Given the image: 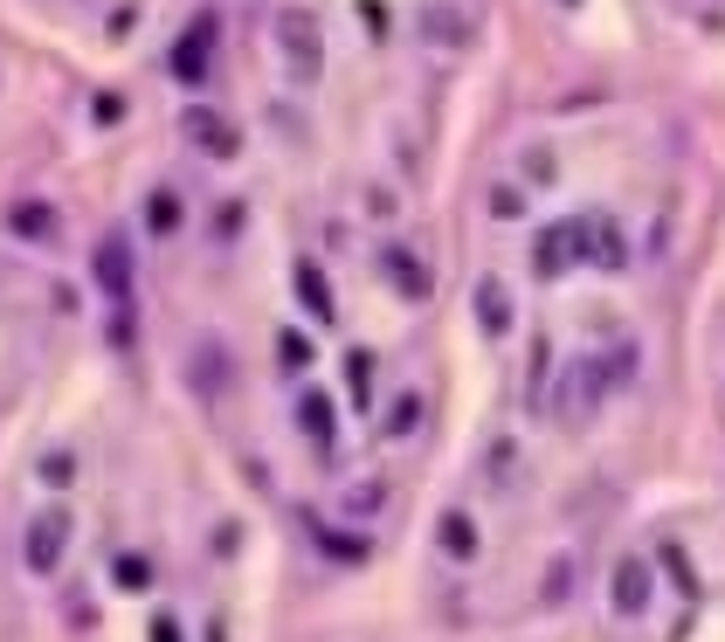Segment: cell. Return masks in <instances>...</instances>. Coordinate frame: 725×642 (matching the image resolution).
Returning <instances> with one entry per match:
<instances>
[{"mask_svg":"<svg viewBox=\"0 0 725 642\" xmlns=\"http://www.w3.org/2000/svg\"><path fill=\"white\" fill-rule=\"evenodd\" d=\"M277 42H283V56H291L297 76H318V21H311L304 8H283L277 14Z\"/></svg>","mask_w":725,"mask_h":642,"instance_id":"1","label":"cell"},{"mask_svg":"<svg viewBox=\"0 0 725 642\" xmlns=\"http://www.w3.org/2000/svg\"><path fill=\"white\" fill-rule=\"evenodd\" d=\"M97 263H104V291H111V297H125V284H132V276H125V270H132V263H125V236H104Z\"/></svg>","mask_w":725,"mask_h":642,"instance_id":"2","label":"cell"},{"mask_svg":"<svg viewBox=\"0 0 725 642\" xmlns=\"http://www.w3.org/2000/svg\"><path fill=\"white\" fill-rule=\"evenodd\" d=\"M642 595H650V580H642V559H621V574H615V608H621V614H636Z\"/></svg>","mask_w":725,"mask_h":642,"instance_id":"3","label":"cell"},{"mask_svg":"<svg viewBox=\"0 0 725 642\" xmlns=\"http://www.w3.org/2000/svg\"><path fill=\"white\" fill-rule=\"evenodd\" d=\"M477 304H484V325H490V331H505V325H511V304H505V291L490 284V276L477 284Z\"/></svg>","mask_w":725,"mask_h":642,"instance_id":"4","label":"cell"},{"mask_svg":"<svg viewBox=\"0 0 725 642\" xmlns=\"http://www.w3.org/2000/svg\"><path fill=\"white\" fill-rule=\"evenodd\" d=\"M443 546H450V559H470L477 546H470V519H463V511H450L443 519Z\"/></svg>","mask_w":725,"mask_h":642,"instance_id":"5","label":"cell"},{"mask_svg":"<svg viewBox=\"0 0 725 642\" xmlns=\"http://www.w3.org/2000/svg\"><path fill=\"white\" fill-rule=\"evenodd\" d=\"M201 63H207V21H201L187 42H180V63H173V69H180V76H201Z\"/></svg>","mask_w":725,"mask_h":642,"instance_id":"6","label":"cell"},{"mask_svg":"<svg viewBox=\"0 0 725 642\" xmlns=\"http://www.w3.org/2000/svg\"><path fill=\"white\" fill-rule=\"evenodd\" d=\"M14 228H21V236H48V215H42V208H21Z\"/></svg>","mask_w":725,"mask_h":642,"instance_id":"7","label":"cell"}]
</instances>
